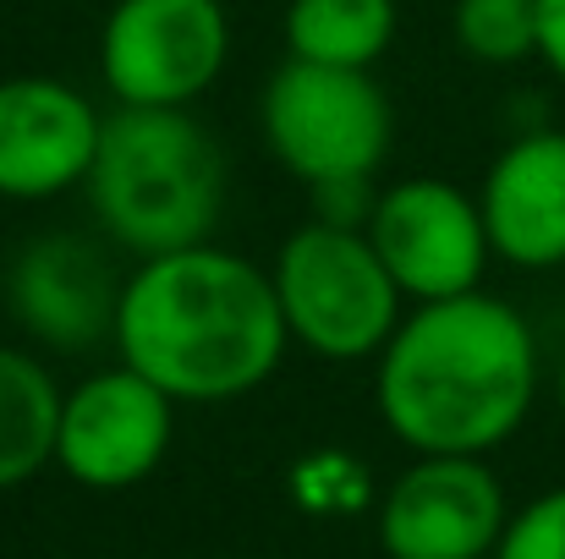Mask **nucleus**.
Here are the masks:
<instances>
[{"label": "nucleus", "instance_id": "9", "mask_svg": "<svg viewBox=\"0 0 565 559\" xmlns=\"http://www.w3.org/2000/svg\"><path fill=\"white\" fill-rule=\"evenodd\" d=\"M505 522V488L478 455H417L379 505V544L390 559H483Z\"/></svg>", "mask_w": 565, "mask_h": 559}, {"label": "nucleus", "instance_id": "2", "mask_svg": "<svg viewBox=\"0 0 565 559\" xmlns=\"http://www.w3.org/2000/svg\"><path fill=\"white\" fill-rule=\"evenodd\" d=\"M291 335L269 269L209 241L143 258L121 286L116 352L171 400L209 406L258 389L280 368Z\"/></svg>", "mask_w": 565, "mask_h": 559}, {"label": "nucleus", "instance_id": "6", "mask_svg": "<svg viewBox=\"0 0 565 559\" xmlns=\"http://www.w3.org/2000/svg\"><path fill=\"white\" fill-rule=\"evenodd\" d=\"M231 61V17L220 0H116L99 39V72L116 105L182 110L214 88Z\"/></svg>", "mask_w": 565, "mask_h": 559}, {"label": "nucleus", "instance_id": "4", "mask_svg": "<svg viewBox=\"0 0 565 559\" xmlns=\"http://www.w3.org/2000/svg\"><path fill=\"white\" fill-rule=\"evenodd\" d=\"M269 280L280 297L286 335L330 363L379 357L384 341L395 335L401 302H406L401 286L390 280L384 258L374 252L369 230L335 225V219L302 225L280 247Z\"/></svg>", "mask_w": 565, "mask_h": 559}, {"label": "nucleus", "instance_id": "15", "mask_svg": "<svg viewBox=\"0 0 565 559\" xmlns=\"http://www.w3.org/2000/svg\"><path fill=\"white\" fill-rule=\"evenodd\" d=\"M456 44L483 66H516L539 55V0H456Z\"/></svg>", "mask_w": 565, "mask_h": 559}, {"label": "nucleus", "instance_id": "10", "mask_svg": "<svg viewBox=\"0 0 565 559\" xmlns=\"http://www.w3.org/2000/svg\"><path fill=\"white\" fill-rule=\"evenodd\" d=\"M105 116L61 77L0 83V197L33 203L83 186Z\"/></svg>", "mask_w": 565, "mask_h": 559}, {"label": "nucleus", "instance_id": "12", "mask_svg": "<svg viewBox=\"0 0 565 559\" xmlns=\"http://www.w3.org/2000/svg\"><path fill=\"white\" fill-rule=\"evenodd\" d=\"M494 258L516 269L565 264V132H527L489 165L478 192Z\"/></svg>", "mask_w": 565, "mask_h": 559}, {"label": "nucleus", "instance_id": "1", "mask_svg": "<svg viewBox=\"0 0 565 559\" xmlns=\"http://www.w3.org/2000/svg\"><path fill=\"white\" fill-rule=\"evenodd\" d=\"M374 395L384 428L417 455H483L533 411L539 341L489 291L417 302L379 352Z\"/></svg>", "mask_w": 565, "mask_h": 559}, {"label": "nucleus", "instance_id": "18", "mask_svg": "<svg viewBox=\"0 0 565 559\" xmlns=\"http://www.w3.org/2000/svg\"><path fill=\"white\" fill-rule=\"evenodd\" d=\"M561 406H565V357H561Z\"/></svg>", "mask_w": 565, "mask_h": 559}, {"label": "nucleus", "instance_id": "5", "mask_svg": "<svg viewBox=\"0 0 565 559\" xmlns=\"http://www.w3.org/2000/svg\"><path fill=\"white\" fill-rule=\"evenodd\" d=\"M264 143L308 186L369 182L395 138L390 99L363 66L286 61L264 88Z\"/></svg>", "mask_w": 565, "mask_h": 559}, {"label": "nucleus", "instance_id": "7", "mask_svg": "<svg viewBox=\"0 0 565 559\" xmlns=\"http://www.w3.org/2000/svg\"><path fill=\"white\" fill-rule=\"evenodd\" d=\"M369 241L384 258L390 280L412 302H439L478 291L489 264V225L478 197L439 176H406L390 192H379L369 208Z\"/></svg>", "mask_w": 565, "mask_h": 559}, {"label": "nucleus", "instance_id": "16", "mask_svg": "<svg viewBox=\"0 0 565 559\" xmlns=\"http://www.w3.org/2000/svg\"><path fill=\"white\" fill-rule=\"evenodd\" d=\"M494 559H565V488H550L516 510L494 544Z\"/></svg>", "mask_w": 565, "mask_h": 559}, {"label": "nucleus", "instance_id": "13", "mask_svg": "<svg viewBox=\"0 0 565 559\" xmlns=\"http://www.w3.org/2000/svg\"><path fill=\"white\" fill-rule=\"evenodd\" d=\"M61 389L50 368L17 346H0V488L39 477L55 461Z\"/></svg>", "mask_w": 565, "mask_h": 559}, {"label": "nucleus", "instance_id": "14", "mask_svg": "<svg viewBox=\"0 0 565 559\" xmlns=\"http://www.w3.org/2000/svg\"><path fill=\"white\" fill-rule=\"evenodd\" d=\"M395 0H291L286 50L319 66H374L395 39Z\"/></svg>", "mask_w": 565, "mask_h": 559}, {"label": "nucleus", "instance_id": "3", "mask_svg": "<svg viewBox=\"0 0 565 559\" xmlns=\"http://www.w3.org/2000/svg\"><path fill=\"white\" fill-rule=\"evenodd\" d=\"M83 186L116 247L160 258L214 236L225 208V154L188 105H116Z\"/></svg>", "mask_w": 565, "mask_h": 559}, {"label": "nucleus", "instance_id": "8", "mask_svg": "<svg viewBox=\"0 0 565 559\" xmlns=\"http://www.w3.org/2000/svg\"><path fill=\"white\" fill-rule=\"evenodd\" d=\"M177 428V400L138 368H105L61 395L55 466L83 488H132L143 483Z\"/></svg>", "mask_w": 565, "mask_h": 559}, {"label": "nucleus", "instance_id": "17", "mask_svg": "<svg viewBox=\"0 0 565 559\" xmlns=\"http://www.w3.org/2000/svg\"><path fill=\"white\" fill-rule=\"evenodd\" d=\"M539 55L565 83V0H539Z\"/></svg>", "mask_w": 565, "mask_h": 559}, {"label": "nucleus", "instance_id": "11", "mask_svg": "<svg viewBox=\"0 0 565 559\" xmlns=\"http://www.w3.org/2000/svg\"><path fill=\"white\" fill-rule=\"evenodd\" d=\"M121 286L127 280L110 275L105 252L66 230L33 236L6 269V302H11L17 324L55 352H83L99 335L116 341Z\"/></svg>", "mask_w": 565, "mask_h": 559}]
</instances>
